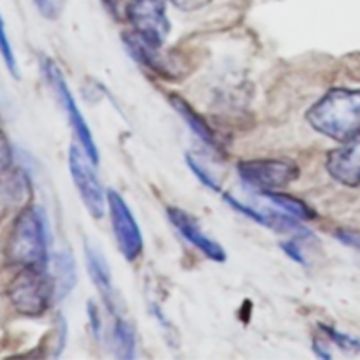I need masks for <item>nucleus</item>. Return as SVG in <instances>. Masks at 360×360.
<instances>
[{"label": "nucleus", "mask_w": 360, "mask_h": 360, "mask_svg": "<svg viewBox=\"0 0 360 360\" xmlns=\"http://www.w3.org/2000/svg\"><path fill=\"white\" fill-rule=\"evenodd\" d=\"M7 259L11 264L21 267L48 266V234L41 211L28 206L14 220L7 241Z\"/></svg>", "instance_id": "f03ea898"}, {"label": "nucleus", "mask_w": 360, "mask_h": 360, "mask_svg": "<svg viewBox=\"0 0 360 360\" xmlns=\"http://www.w3.org/2000/svg\"><path fill=\"white\" fill-rule=\"evenodd\" d=\"M125 14L134 32L148 44L160 48L171 32L165 0H129Z\"/></svg>", "instance_id": "423d86ee"}, {"label": "nucleus", "mask_w": 360, "mask_h": 360, "mask_svg": "<svg viewBox=\"0 0 360 360\" xmlns=\"http://www.w3.org/2000/svg\"><path fill=\"white\" fill-rule=\"evenodd\" d=\"M0 55H2V58H4V62H6L9 72L13 74L14 77H20L16 56H14L13 48H11L9 37H7V32H6V23H4L2 16H0Z\"/></svg>", "instance_id": "a211bd4d"}, {"label": "nucleus", "mask_w": 360, "mask_h": 360, "mask_svg": "<svg viewBox=\"0 0 360 360\" xmlns=\"http://www.w3.org/2000/svg\"><path fill=\"white\" fill-rule=\"evenodd\" d=\"M306 120L316 132L345 143L360 132V91L336 88L309 108Z\"/></svg>", "instance_id": "f257e3e1"}, {"label": "nucleus", "mask_w": 360, "mask_h": 360, "mask_svg": "<svg viewBox=\"0 0 360 360\" xmlns=\"http://www.w3.org/2000/svg\"><path fill=\"white\" fill-rule=\"evenodd\" d=\"M167 217L171 220V224L174 225L176 231L186 239V241L192 243L197 250L204 253L206 257H210L214 262L221 264L227 260V255H225V250L218 245L217 241L210 238V236L204 234V231L200 229L199 221L193 217H190L186 211L178 210V207H169Z\"/></svg>", "instance_id": "9d476101"}, {"label": "nucleus", "mask_w": 360, "mask_h": 360, "mask_svg": "<svg viewBox=\"0 0 360 360\" xmlns=\"http://www.w3.org/2000/svg\"><path fill=\"white\" fill-rule=\"evenodd\" d=\"M108 207L120 253L129 262H134L143 252V236H141L139 225L123 197L116 190H108Z\"/></svg>", "instance_id": "6e6552de"}, {"label": "nucleus", "mask_w": 360, "mask_h": 360, "mask_svg": "<svg viewBox=\"0 0 360 360\" xmlns=\"http://www.w3.org/2000/svg\"><path fill=\"white\" fill-rule=\"evenodd\" d=\"M169 2L178 7V9L190 13V11H199L206 7L211 0H169Z\"/></svg>", "instance_id": "393cba45"}, {"label": "nucleus", "mask_w": 360, "mask_h": 360, "mask_svg": "<svg viewBox=\"0 0 360 360\" xmlns=\"http://www.w3.org/2000/svg\"><path fill=\"white\" fill-rule=\"evenodd\" d=\"M112 347L118 359H134L136 357V330L122 316H115L112 326Z\"/></svg>", "instance_id": "dca6fc26"}, {"label": "nucleus", "mask_w": 360, "mask_h": 360, "mask_svg": "<svg viewBox=\"0 0 360 360\" xmlns=\"http://www.w3.org/2000/svg\"><path fill=\"white\" fill-rule=\"evenodd\" d=\"M264 197H266L267 200H271L276 207H280L283 213L290 214V217L294 218H299V220H313V218H315V211H313L308 204L302 202L301 199H297V197L273 192V190L264 192Z\"/></svg>", "instance_id": "f3484780"}, {"label": "nucleus", "mask_w": 360, "mask_h": 360, "mask_svg": "<svg viewBox=\"0 0 360 360\" xmlns=\"http://www.w3.org/2000/svg\"><path fill=\"white\" fill-rule=\"evenodd\" d=\"M334 236H336L341 243H345V245L360 250V232L359 231H352V229H338V231L334 232Z\"/></svg>", "instance_id": "5701e85b"}, {"label": "nucleus", "mask_w": 360, "mask_h": 360, "mask_svg": "<svg viewBox=\"0 0 360 360\" xmlns=\"http://www.w3.org/2000/svg\"><path fill=\"white\" fill-rule=\"evenodd\" d=\"M84 255H86L88 273H90L91 281H94V285L97 287L102 301H104L105 306H108L109 313L118 316V308H116L118 304H116V292H115V287H112L111 269H109L104 253L101 252V248H98L97 245L86 243Z\"/></svg>", "instance_id": "9b49d317"}, {"label": "nucleus", "mask_w": 360, "mask_h": 360, "mask_svg": "<svg viewBox=\"0 0 360 360\" xmlns=\"http://www.w3.org/2000/svg\"><path fill=\"white\" fill-rule=\"evenodd\" d=\"M11 302L25 316H39L55 299V281L41 267H23L7 288Z\"/></svg>", "instance_id": "7ed1b4c3"}, {"label": "nucleus", "mask_w": 360, "mask_h": 360, "mask_svg": "<svg viewBox=\"0 0 360 360\" xmlns=\"http://www.w3.org/2000/svg\"><path fill=\"white\" fill-rule=\"evenodd\" d=\"M313 350L316 352V355H319V357L330 359L329 352H326V345H323L320 340H313Z\"/></svg>", "instance_id": "a878e982"}, {"label": "nucleus", "mask_w": 360, "mask_h": 360, "mask_svg": "<svg viewBox=\"0 0 360 360\" xmlns=\"http://www.w3.org/2000/svg\"><path fill=\"white\" fill-rule=\"evenodd\" d=\"M123 44L129 49V55L132 56L136 62L143 63L144 67H148L150 70L157 72L158 76L169 77V79H174L178 76V72L174 70L172 62L165 60L164 56L158 53V48L148 44L144 39H141L136 32H129V34H123Z\"/></svg>", "instance_id": "f8f14e48"}, {"label": "nucleus", "mask_w": 360, "mask_h": 360, "mask_svg": "<svg viewBox=\"0 0 360 360\" xmlns=\"http://www.w3.org/2000/svg\"><path fill=\"white\" fill-rule=\"evenodd\" d=\"M76 262L69 252L53 255V281H55V301H60L72 292L76 285Z\"/></svg>", "instance_id": "4468645a"}, {"label": "nucleus", "mask_w": 360, "mask_h": 360, "mask_svg": "<svg viewBox=\"0 0 360 360\" xmlns=\"http://www.w3.org/2000/svg\"><path fill=\"white\" fill-rule=\"evenodd\" d=\"M320 330H322V333L326 334L330 341H334L338 347L343 348V350H348V352L360 350V341L355 340V338L348 336V334H343V333H340V330L333 329V327H327V326H320Z\"/></svg>", "instance_id": "6ab92c4d"}, {"label": "nucleus", "mask_w": 360, "mask_h": 360, "mask_svg": "<svg viewBox=\"0 0 360 360\" xmlns=\"http://www.w3.org/2000/svg\"><path fill=\"white\" fill-rule=\"evenodd\" d=\"M11 160H13V151H11V144L7 137L0 132V174L9 171Z\"/></svg>", "instance_id": "4be33fe9"}, {"label": "nucleus", "mask_w": 360, "mask_h": 360, "mask_svg": "<svg viewBox=\"0 0 360 360\" xmlns=\"http://www.w3.org/2000/svg\"><path fill=\"white\" fill-rule=\"evenodd\" d=\"M327 171L347 186L360 185V132L327 155Z\"/></svg>", "instance_id": "1a4fd4ad"}, {"label": "nucleus", "mask_w": 360, "mask_h": 360, "mask_svg": "<svg viewBox=\"0 0 360 360\" xmlns=\"http://www.w3.org/2000/svg\"><path fill=\"white\" fill-rule=\"evenodd\" d=\"M238 172L243 183L260 192L280 190L299 178V167L288 160H246L239 162Z\"/></svg>", "instance_id": "0eeeda50"}, {"label": "nucleus", "mask_w": 360, "mask_h": 360, "mask_svg": "<svg viewBox=\"0 0 360 360\" xmlns=\"http://www.w3.org/2000/svg\"><path fill=\"white\" fill-rule=\"evenodd\" d=\"M30 185L23 172H4L0 174V214L7 213L11 207L21 206L28 200Z\"/></svg>", "instance_id": "ddd939ff"}, {"label": "nucleus", "mask_w": 360, "mask_h": 360, "mask_svg": "<svg viewBox=\"0 0 360 360\" xmlns=\"http://www.w3.org/2000/svg\"><path fill=\"white\" fill-rule=\"evenodd\" d=\"M67 0H35L39 13L48 20H58L60 14L65 9Z\"/></svg>", "instance_id": "412c9836"}, {"label": "nucleus", "mask_w": 360, "mask_h": 360, "mask_svg": "<svg viewBox=\"0 0 360 360\" xmlns=\"http://www.w3.org/2000/svg\"><path fill=\"white\" fill-rule=\"evenodd\" d=\"M95 164L81 144H72L69 150V169L72 181L79 192L81 200L86 206L88 213L101 220L108 206V192H104L97 174L94 171Z\"/></svg>", "instance_id": "39448f33"}, {"label": "nucleus", "mask_w": 360, "mask_h": 360, "mask_svg": "<svg viewBox=\"0 0 360 360\" xmlns=\"http://www.w3.org/2000/svg\"><path fill=\"white\" fill-rule=\"evenodd\" d=\"M42 72H44L46 79H48L49 86H51L53 94L58 98L60 105L65 111L67 118H69L70 125H72L74 134L77 136V141L83 146V150L86 151L88 157L94 160V164H98V150L97 144H95L94 136H91V130L88 129L86 120H84L83 112L79 111L76 104V98L72 97L69 90V84H67L65 77H63L62 70L58 69L55 62L51 58H42Z\"/></svg>", "instance_id": "20e7f679"}, {"label": "nucleus", "mask_w": 360, "mask_h": 360, "mask_svg": "<svg viewBox=\"0 0 360 360\" xmlns=\"http://www.w3.org/2000/svg\"><path fill=\"white\" fill-rule=\"evenodd\" d=\"M186 164H188L190 171L195 174V178H199V181L202 183L204 186H207V188L213 190V192H220V185H218L217 179L213 178V174H211L210 171H206V169H204L202 165L195 160V158L190 157V155H186Z\"/></svg>", "instance_id": "aec40b11"}, {"label": "nucleus", "mask_w": 360, "mask_h": 360, "mask_svg": "<svg viewBox=\"0 0 360 360\" xmlns=\"http://www.w3.org/2000/svg\"><path fill=\"white\" fill-rule=\"evenodd\" d=\"M281 250H283V252L287 253V255L290 257V259L294 260V262L302 264V266H304V264H306L304 255H302L301 248H299V245H297V241H295V239H290V241L281 243Z\"/></svg>", "instance_id": "b1692460"}, {"label": "nucleus", "mask_w": 360, "mask_h": 360, "mask_svg": "<svg viewBox=\"0 0 360 360\" xmlns=\"http://www.w3.org/2000/svg\"><path fill=\"white\" fill-rule=\"evenodd\" d=\"M169 101H171L172 108L176 109V112H178V115L185 120L186 125H188L190 129L197 134V137H199L200 141H204L207 146L217 148V136H214V132L211 130V127L207 125L206 120H204L202 116H200L199 112H197L195 109H193L192 105L185 101V98L179 97V95H171V98H169Z\"/></svg>", "instance_id": "2eb2a0df"}]
</instances>
